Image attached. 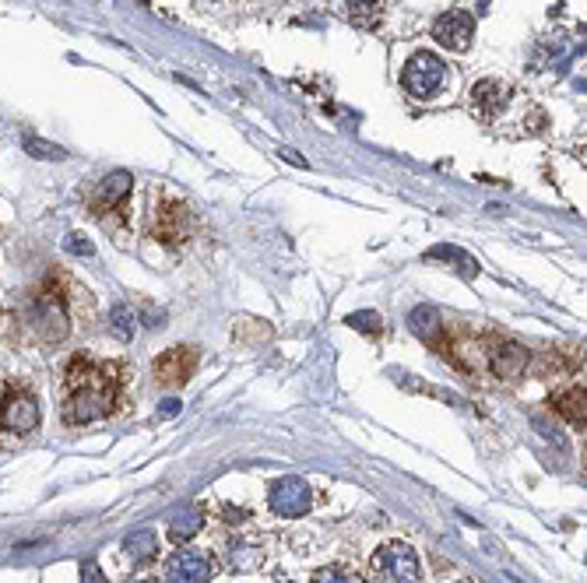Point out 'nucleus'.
Segmentation results:
<instances>
[{
    "label": "nucleus",
    "instance_id": "393cba45",
    "mask_svg": "<svg viewBox=\"0 0 587 583\" xmlns=\"http://www.w3.org/2000/svg\"><path fill=\"white\" fill-rule=\"evenodd\" d=\"M67 250H71V253H92V243H84V239H78V236H71V239H67Z\"/></svg>",
    "mask_w": 587,
    "mask_h": 583
},
{
    "label": "nucleus",
    "instance_id": "f3484780",
    "mask_svg": "<svg viewBox=\"0 0 587 583\" xmlns=\"http://www.w3.org/2000/svg\"><path fill=\"white\" fill-rule=\"evenodd\" d=\"M425 260H440V264H447V267H458V271L468 274V278H475V274H478L475 257H468L464 250H454V247H436V250L425 253Z\"/></svg>",
    "mask_w": 587,
    "mask_h": 583
},
{
    "label": "nucleus",
    "instance_id": "f03ea898",
    "mask_svg": "<svg viewBox=\"0 0 587 583\" xmlns=\"http://www.w3.org/2000/svg\"><path fill=\"white\" fill-rule=\"evenodd\" d=\"M71 292L74 285H67L60 274H53L25 299V324L46 344H57L71 334Z\"/></svg>",
    "mask_w": 587,
    "mask_h": 583
},
{
    "label": "nucleus",
    "instance_id": "39448f33",
    "mask_svg": "<svg viewBox=\"0 0 587 583\" xmlns=\"http://www.w3.org/2000/svg\"><path fill=\"white\" fill-rule=\"evenodd\" d=\"M373 577L380 583H419L422 559L408 542H387L373 552Z\"/></svg>",
    "mask_w": 587,
    "mask_h": 583
},
{
    "label": "nucleus",
    "instance_id": "a211bd4d",
    "mask_svg": "<svg viewBox=\"0 0 587 583\" xmlns=\"http://www.w3.org/2000/svg\"><path fill=\"white\" fill-rule=\"evenodd\" d=\"M380 14H383V0H352L348 4V18L355 25H363V29H373L380 22Z\"/></svg>",
    "mask_w": 587,
    "mask_h": 583
},
{
    "label": "nucleus",
    "instance_id": "2eb2a0df",
    "mask_svg": "<svg viewBox=\"0 0 587 583\" xmlns=\"http://www.w3.org/2000/svg\"><path fill=\"white\" fill-rule=\"evenodd\" d=\"M201 524H205V517H201V509H197V506L176 509V513H172V520H169V538H172V542L194 538V535L201 531Z\"/></svg>",
    "mask_w": 587,
    "mask_h": 583
},
{
    "label": "nucleus",
    "instance_id": "b1692460",
    "mask_svg": "<svg viewBox=\"0 0 587 583\" xmlns=\"http://www.w3.org/2000/svg\"><path fill=\"white\" fill-rule=\"evenodd\" d=\"M82 583H106V577H102V570H99L95 562H84V566H82Z\"/></svg>",
    "mask_w": 587,
    "mask_h": 583
},
{
    "label": "nucleus",
    "instance_id": "423d86ee",
    "mask_svg": "<svg viewBox=\"0 0 587 583\" xmlns=\"http://www.w3.org/2000/svg\"><path fill=\"white\" fill-rule=\"evenodd\" d=\"M517 102V91L506 82H496V78H482V82L471 88V113L482 120V124H500L510 106Z\"/></svg>",
    "mask_w": 587,
    "mask_h": 583
},
{
    "label": "nucleus",
    "instance_id": "5701e85b",
    "mask_svg": "<svg viewBox=\"0 0 587 583\" xmlns=\"http://www.w3.org/2000/svg\"><path fill=\"white\" fill-rule=\"evenodd\" d=\"M25 148H29L36 159H64V152H60L57 144H42V141H36V137H29Z\"/></svg>",
    "mask_w": 587,
    "mask_h": 583
},
{
    "label": "nucleus",
    "instance_id": "cd10ccee",
    "mask_svg": "<svg viewBox=\"0 0 587 583\" xmlns=\"http://www.w3.org/2000/svg\"><path fill=\"white\" fill-rule=\"evenodd\" d=\"M4 387H7V383H4V379H0V394H4Z\"/></svg>",
    "mask_w": 587,
    "mask_h": 583
},
{
    "label": "nucleus",
    "instance_id": "aec40b11",
    "mask_svg": "<svg viewBox=\"0 0 587 583\" xmlns=\"http://www.w3.org/2000/svg\"><path fill=\"white\" fill-rule=\"evenodd\" d=\"M310 583H363V577L352 573V570H345V566H324V570L313 573Z\"/></svg>",
    "mask_w": 587,
    "mask_h": 583
},
{
    "label": "nucleus",
    "instance_id": "7ed1b4c3",
    "mask_svg": "<svg viewBox=\"0 0 587 583\" xmlns=\"http://www.w3.org/2000/svg\"><path fill=\"white\" fill-rule=\"evenodd\" d=\"M401 84H405V91H408L412 99L429 102V99H436V95L447 88V64H443L436 53H429V49L412 53V60H408L405 71H401Z\"/></svg>",
    "mask_w": 587,
    "mask_h": 583
},
{
    "label": "nucleus",
    "instance_id": "ddd939ff",
    "mask_svg": "<svg viewBox=\"0 0 587 583\" xmlns=\"http://www.w3.org/2000/svg\"><path fill=\"white\" fill-rule=\"evenodd\" d=\"M433 39L440 42L443 49H454V53H468L471 39H475V18L468 11H447L436 25H433Z\"/></svg>",
    "mask_w": 587,
    "mask_h": 583
},
{
    "label": "nucleus",
    "instance_id": "9b49d317",
    "mask_svg": "<svg viewBox=\"0 0 587 583\" xmlns=\"http://www.w3.org/2000/svg\"><path fill=\"white\" fill-rule=\"evenodd\" d=\"M211 577H215V566L197 548H180L166 562V573H162L166 583H208Z\"/></svg>",
    "mask_w": 587,
    "mask_h": 583
},
{
    "label": "nucleus",
    "instance_id": "1a4fd4ad",
    "mask_svg": "<svg viewBox=\"0 0 587 583\" xmlns=\"http://www.w3.org/2000/svg\"><path fill=\"white\" fill-rule=\"evenodd\" d=\"M482 352H486L489 373H496L500 379H517L528 366V348L517 341H506V337H489Z\"/></svg>",
    "mask_w": 587,
    "mask_h": 583
},
{
    "label": "nucleus",
    "instance_id": "9d476101",
    "mask_svg": "<svg viewBox=\"0 0 587 583\" xmlns=\"http://www.w3.org/2000/svg\"><path fill=\"white\" fill-rule=\"evenodd\" d=\"M194 370H197V352H194V348H187V344L169 348L166 355H159V359H155V366H152L155 383H159V387H169V390L183 387V383L194 376Z\"/></svg>",
    "mask_w": 587,
    "mask_h": 583
},
{
    "label": "nucleus",
    "instance_id": "6e6552de",
    "mask_svg": "<svg viewBox=\"0 0 587 583\" xmlns=\"http://www.w3.org/2000/svg\"><path fill=\"white\" fill-rule=\"evenodd\" d=\"M267 506H271V513L275 517H285V520H293V517H302L310 506H313V489L302 482V478H278V482H271V489H267Z\"/></svg>",
    "mask_w": 587,
    "mask_h": 583
},
{
    "label": "nucleus",
    "instance_id": "412c9836",
    "mask_svg": "<svg viewBox=\"0 0 587 583\" xmlns=\"http://www.w3.org/2000/svg\"><path fill=\"white\" fill-rule=\"evenodd\" d=\"M110 327H113V334H117L120 341H130V337H134V313H130L127 306H117V309L110 313Z\"/></svg>",
    "mask_w": 587,
    "mask_h": 583
},
{
    "label": "nucleus",
    "instance_id": "4468645a",
    "mask_svg": "<svg viewBox=\"0 0 587 583\" xmlns=\"http://www.w3.org/2000/svg\"><path fill=\"white\" fill-rule=\"evenodd\" d=\"M552 408L566 418L570 425L584 429V415H587V412H584V383H574L570 390L556 394V397H552Z\"/></svg>",
    "mask_w": 587,
    "mask_h": 583
},
{
    "label": "nucleus",
    "instance_id": "20e7f679",
    "mask_svg": "<svg viewBox=\"0 0 587 583\" xmlns=\"http://www.w3.org/2000/svg\"><path fill=\"white\" fill-rule=\"evenodd\" d=\"M42 422L39 401L32 390L25 387H14L7 383L4 394H0V432H11V436H29L36 432Z\"/></svg>",
    "mask_w": 587,
    "mask_h": 583
},
{
    "label": "nucleus",
    "instance_id": "dca6fc26",
    "mask_svg": "<svg viewBox=\"0 0 587 583\" xmlns=\"http://www.w3.org/2000/svg\"><path fill=\"white\" fill-rule=\"evenodd\" d=\"M124 548L134 562H148L159 552V535L155 531H134V535H127Z\"/></svg>",
    "mask_w": 587,
    "mask_h": 583
},
{
    "label": "nucleus",
    "instance_id": "bb28decb",
    "mask_svg": "<svg viewBox=\"0 0 587 583\" xmlns=\"http://www.w3.org/2000/svg\"><path fill=\"white\" fill-rule=\"evenodd\" d=\"M130 583H159V580H148V577H145V580H130Z\"/></svg>",
    "mask_w": 587,
    "mask_h": 583
},
{
    "label": "nucleus",
    "instance_id": "f257e3e1",
    "mask_svg": "<svg viewBox=\"0 0 587 583\" xmlns=\"http://www.w3.org/2000/svg\"><path fill=\"white\" fill-rule=\"evenodd\" d=\"M120 394H124V376L117 362L74 355L60 379V415L67 425H92L117 412Z\"/></svg>",
    "mask_w": 587,
    "mask_h": 583
},
{
    "label": "nucleus",
    "instance_id": "6ab92c4d",
    "mask_svg": "<svg viewBox=\"0 0 587 583\" xmlns=\"http://www.w3.org/2000/svg\"><path fill=\"white\" fill-rule=\"evenodd\" d=\"M408 324H412V331L419 334V337H433V331H440V313L436 309H429V306H419L412 317H408Z\"/></svg>",
    "mask_w": 587,
    "mask_h": 583
},
{
    "label": "nucleus",
    "instance_id": "0eeeda50",
    "mask_svg": "<svg viewBox=\"0 0 587 583\" xmlns=\"http://www.w3.org/2000/svg\"><path fill=\"white\" fill-rule=\"evenodd\" d=\"M148 232L166 243V247H176V243H187L190 239V208L183 201H162L152 208V222H148Z\"/></svg>",
    "mask_w": 587,
    "mask_h": 583
},
{
    "label": "nucleus",
    "instance_id": "a878e982",
    "mask_svg": "<svg viewBox=\"0 0 587 583\" xmlns=\"http://www.w3.org/2000/svg\"><path fill=\"white\" fill-rule=\"evenodd\" d=\"M162 412H166V415H176V412H180V405H176V401H166V408H162Z\"/></svg>",
    "mask_w": 587,
    "mask_h": 583
},
{
    "label": "nucleus",
    "instance_id": "f8f14e48",
    "mask_svg": "<svg viewBox=\"0 0 587 583\" xmlns=\"http://www.w3.org/2000/svg\"><path fill=\"white\" fill-rule=\"evenodd\" d=\"M130 187H134V176L130 172H113L106 176L92 194H88V211L95 218H106L110 211L124 208L127 197H130Z\"/></svg>",
    "mask_w": 587,
    "mask_h": 583
},
{
    "label": "nucleus",
    "instance_id": "4be33fe9",
    "mask_svg": "<svg viewBox=\"0 0 587 583\" xmlns=\"http://www.w3.org/2000/svg\"><path fill=\"white\" fill-rule=\"evenodd\" d=\"M348 324L355 327V331H363V334H380L383 331V320H380L373 309H363V313H352L348 317Z\"/></svg>",
    "mask_w": 587,
    "mask_h": 583
}]
</instances>
